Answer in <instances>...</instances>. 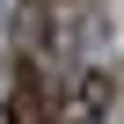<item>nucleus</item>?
I'll list each match as a JSON object with an SVG mask.
<instances>
[{"instance_id": "obj_1", "label": "nucleus", "mask_w": 124, "mask_h": 124, "mask_svg": "<svg viewBox=\"0 0 124 124\" xmlns=\"http://www.w3.org/2000/svg\"><path fill=\"white\" fill-rule=\"evenodd\" d=\"M0 117L8 124H58V80L44 73L37 51H15L0 73Z\"/></svg>"}, {"instance_id": "obj_2", "label": "nucleus", "mask_w": 124, "mask_h": 124, "mask_svg": "<svg viewBox=\"0 0 124 124\" xmlns=\"http://www.w3.org/2000/svg\"><path fill=\"white\" fill-rule=\"evenodd\" d=\"M109 102H117V80L102 66H88V73H73V88H58V124H102Z\"/></svg>"}, {"instance_id": "obj_3", "label": "nucleus", "mask_w": 124, "mask_h": 124, "mask_svg": "<svg viewBox=\"0 0 124 124\" xmlns=\"http://www.w3.org/2000/svg\"><path fill=\"white\" fill-rule=\"evenodd\" d=\"M0 8H8V0H0Z\"/></svg>"}]
</instances>
